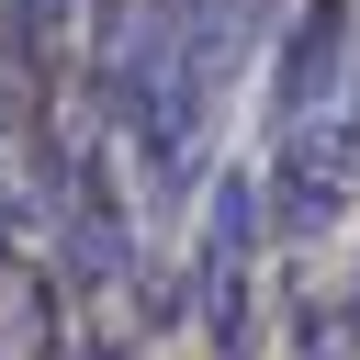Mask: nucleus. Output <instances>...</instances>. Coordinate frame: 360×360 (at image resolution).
I'll list each match as a JSON object with an SVG mask.
<instances>
[{
    "label": "nucleus",
    "mask_w": 360,
    "mask_h": 360,
    "mask_svg": "<svg viewBox=\"0 0 360 360\" xmlns=\"http://www.w3.org/2000/svg\"><path fill=\"white\" fill-rule=\"evenodd\" d=\"M270 0H158V34H146V90H135V158H146V191L180 202L202 180V135H214V101L225 79L248 68Z\"/></svg>",
    "instance_id": "nucleus-1"
},
{
    "label": "nucleus",
    "mask_w": 360,
    "mask_h": 360,
    "mask_svg": "<svg viewBox=\"0 0 360 360\" xmlns=\"http://www.w3.org/2000/svg\"><path fill=\"white\" fill-rule=\"evenodd\" d=\"M259 169H214V214H202V259H191V315L214 338V360L259 349Z\"/></svg>",
    "instance_id": "nucleus-2"
},
{
    "label": "nucleus",
    "mask_w": 360,
    "mask_h": 360,
    "mask_svg": "<svg viewBox=\"0 0 360 360\" xmlns=\"http://www.w3.org/2000/svg\"><path fill=\"white\" fill-rule=\"evenodd\" d=\"M349 202H360V101L304 112V124H270V214L292 236H326Z\"/></svg>",
    "instance_id": "nucleus-3"
},
{
    "label": "nucleus",
    "mask_w": 360,
    "mask_h": 360,
    "mask_svg": "<svg viewBox=\"0 0 360 360\" xmlns=\"http://www.w3.org/2000/svg\"><path fill=\"white\" fill-rule=\"evenodd\" d=\"M0 360H79V349H68L56 270H45L34 248H0Z\"/></svg>",
    "instance_id": "nucleus-4"
},
{
    "label": "nucleus",
    "mask_w": 360,
    "mask_h": 360,
    "mask_svg": "<svg viewBox=\"0 0 360 360\" xmlns=\"http://www.w3.org/2000/svg\"><path fill=\"white\" fill-rule=\"evenodd\" d=\"M11 56H22L34 101H68V79H79V0H11Z\"/></svg>",
    "instance_id": "nucleus-5"
},
{
    "label": "nucleus",
    "mask_w": 360,
    "mask_h": 360,
    "mask_svg": "<svg viewBox=\"0 0 360 360\" xmlns=\"http://www.w3.org/2000/svg\"><path fill=\"white\" fill-rule=\"evenodd\" d=\"M292 360H360V281H292Z\"/></svg>",
    "instance_id": "nucleus-6"
}]
</instances>
